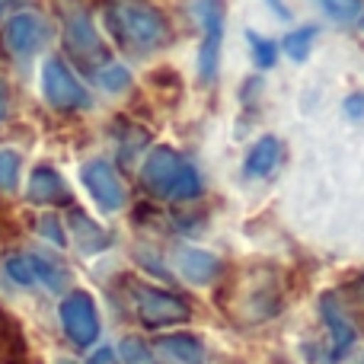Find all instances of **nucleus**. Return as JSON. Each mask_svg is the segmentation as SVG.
<instances>
[{
	"mask_svg": "<svg viewBox=\"0 0 364 364\" xmlns=\"http://www.w3.org/2000/svg\"><path fill=\"white\" fill-rule=\"evenodd\" d=\"M87 364H115V348H100L96 355H90Z\"/></svg>",
	"mask_w": 364,
	"mask_h": 364,
	"instance_id": "cd10ccee",
	"label": "nucleus"
},
{
	"mask_svg": "<svg viewBox=\"0 0 364 364\" xmlns=\"http://www.w3.org/2000/svg\"><path fill=\"white\" fill-rule=\"evenodd\" d=\"M119 355H122V361H125V364H157V361H154V355H151V348H147L144 342H138V339H125V342H122Z\"/></svg>",
	"mask_w": 364,
	"mask_h": 364,
	"instance_id": "5701e85b",
	"label": "nucleus"
},
{
	"mask_svg": "<svg viewBox=\"0 0 364 364\" xmlns=\"http://www.w3.org/2000/svg\"><path fill=\"white\" fill-rule=\"evenodd\" d=\"M320 314H323V320H326L329 333H333V352H329V361H342L348 348L355 346V326L346 320V310L336 304L333 294H326L320 301Z\"/></svg>",
	"mask_w": 364,
	"mask_h": 364,
	"instance_id": "f8f14e48",
	"label": "nucleus"
},
{
	"mask_svg": "<svg viewBox=\"0 0 364 364\" xmlns=\"http://www.w3.org/2000/svg\"><path fill=\"white\" fill-rule=\"evenodd\" d=\"M26 198L32 205H70V188L64 176L55 170V166L42 164L29 173V186H26Z\"/></svg>",
	"mask_w": 364,
	"mask_h": 364,
	"instance_id": "9b49d317",
	"label": "nucleus"
},
{
	"mask_svg": "<svg viewBox=\"0 0 364 364\" xmlns=\"http://www.w3.org/2000/svg\"><path fill=\"white\" fill-rule=\"evenodd\" d=\"M19 166H23V157L10 147H4L0 151V188L4 192H13L19 186Z\"/></svg>",
	"mask_w": 364,
	"mask_h": 364,
	"instance_id": "6ab92c4d",
	"label": "nucleus"
},
{
	"mask_svg": "<svg viewBox=\"0 0 364 364\" xmlns=\"http://www.w3.org/2000/svg\"><path fill=\"white\" fill-rule=\"evenodd\" d=\"M320 4H323V10H326L333 19H339V23H352V19H358L361 10H364L361 0H320Z\"/></svg>",
	"mask_w": 364,
	"mask_h": 364,
	"instance_id": "4be33fe9",
	"label": "nucleus"
},
{
	"mask_svg": "<svg viewBox=\"0 0 364 364\" xmlns=\"http://www.w3.org/2000/svg\"><path fill=\"white\" fill-rule=\"evenodd\" d=\"M147 144V132H141V128H132V134H125L122 138V157H134V154L141 151V147Z\"/></svg>",
	"mask_w": 364,
	"mask_h": 364,
	"instance_id": "b1692460",
	"label": "nucleus"
},
{
	"mask_svg": "<svg viewBox=\"0 0 364 364\" xmlns=\"http://www.w3.org/2000/svg\"><path fill=\"white\" fill-rule=\"evenodd\" d=\"M68 220H70V233H74V240L80 243L83 252H100V250H106V246L112 243V237H109L96 220H90L83 211H70Z\"/></svg>",
	"mask_w": 364,
	"mask_h": 364,
	"instance_id": "2eb2a0df",
	"label": "nucleus"
},
{
	"mask_svg": "<svg viewBox=\"0 0 364 364\" xmlns=\"http://www.w3.org/2000/svg\"><path fill=\"white\" fill-rule=\"evenodd\" d=\"M61 16H64V45H68V55L93 74L102 61H109L106 45L96 36L93 19H90V13L80 4L61 6Z\"/></svg>",
	"mask_w": 364,
	"mask_h": 364,
	"instance_id": "7ed1b4c3",
	"label": "nucleus"
},
{
	"mask_svg": "<svg viewBox=\"0 0 364 364\" xmlns=\"http://www.w3.org/2000/svg\"><path fill=\"white\" fill-rule=\"evenodd\" d=\"M102 19L119 48L132 55H147L170 42V23L166 16L147 0H106Z\"/></svg>",
	"mask_w": 364,
	"mask_h": 364,
	"instance_id": "f257e3e1",
	"label": "nucleus"
},
{
	"mask_svg": "<svg viewBox=\"0 0 364 364\" xmlns=\"http://www.w3.org/2000/svg\"><path fill=\"white\" fill-rule=\"evenodd\" d=\"M265 4L272 6V13H278V16H282V19H288V6H284L282 0H265Z\"/></svg>",
	"mask_w": 364,
	"mask_h": 364,
	"instance_id": "c85d7f7f",
	"label": "nucleus"
},
{
	"mask_svg": "<svg viewBox=\"0 0 364 364\" xmlns=\"http://www.w3.org/2000/svg\"><path fill=\"white\" fill-rule=\"evenodd\" d=\"M160 352L176 364H205V348L192 336H166L160 339Z\"/></svg>",
	"mask_w": 364,
	"mask_h": 364,
	"instance_id": "dca6fc26",
	"label": "nucleus"
},
{
	"mask_svg": "<svg viewBox=\"0 0 364 364\" xmlns=\"http://www.w3.org/2000/svg\"><path fill=\"white\" fill-rule=\"evenodd\" d=\"M93 80L100 83L106 93H125V90L132 87V74H128L122 64H115V61H102L100 68L93 70Z\"/></svg>",
	"mask_w": 364,
	"mask_h": 364,
	"instance_id": "f3484780",
	"label": "nucleus"
},
{
	"mask_svg": "<svg viewBox=\"0 0 364 364\" xmlns=\"http://www.w3.org/2000/svg\"><path fill=\"white\" fill-rule=\"evenodd\" d=\"M195 13L201 19V29H205V38H201V51H198V80L211 83L218 77V61H220V45H224V0H198L195 4Z\"/></svg>",
	"mask_w": 364,
	"mask_h": 364,
	"instance_id": "0eeeda50",
	"label": "nucleus"
},
{
	"mask_svg": "<svg viewBox=\"0 0 364 364\" xmlns=\"http://www.w3.org/2000/svg\"><path fill=\"white\" fill-rule=\"evenodd\" d=\"M278 157H282V144H278V138H272V134H265V138H259L256 144H252V151L246 154L243 173H246V176H250V179L269 176V173L275 170Z\"/></svg>",
	"mask_w": 364,
	"mask_h": 364,
	"instance_id": "4468645a",
	"label": "nucleus"
},
{
	"mask_svg": "<svg viewBox=\"0 0 364 364\" xmlns=\"http://www.w3.org/2000/svg\"><path fill=\"white\" fill-rule=\"evenodd\" d=\"M176 269L186 282L208 284L218 278L220 262H218V256H211V252H205V250H182L179 259H176Z\"/></svg>",
	"mask_w": 364,
	"mask_h": 364,
	"instance_id": "ddd939ff",
	"label": "nucleus"
},
{
	"mask_svg": "<svg viewBox=\"0 0 364 364\" xmlns=\"http://www.w3.org/2000/svg\"><path fill=\"white\" fill-rule=\"evenodd\" d=\"M61 326L68 339L80 348H90L100 336V314H96V301L87 291H74L61 301Z\"/></svg>",
	"mask_w": 364,
	"mask_h": 364,
	"instance_id": "6e6552de",
	"label": "nucleus"
},
{
	"mask_svg": "<svg viewBox=\"0 0 364 364\" xmlns=\"http://www.w3.org/2000/svg\"><path fill=\"white\" fill-rule=\"evenodd\" d=\"M134 294V310H138V320L144 323L147 329H160V326H173V323H186L192 316L188 304L182 297L170 294L164 288H154V284H132Z\"/></svg>",
	"mask_w": 364,
	"mask_h": 364,
	"instance_id": "20e7f679",
	"label": "nucleus"
},
{
	"mask_svg": "<svg viewBox=\"0 0 364 364\" xmlns=\"http://www.w3.org/2000/svg\"><path fill=\"white\" fill-rule=\"evenodd\" d=\"M51 38V23L42 13L19 10L13 16H6L4 23V48L10 58H32L38 48H45V42Z\"/></svg>",
	"mask_w": 364,
	"mask_h": 364,
	"instance_id": "423d86ee",
	"label": "nucleus"
},
{
	"mask_svg": "<svg viewBox=\"0 0 364 364\" xmlns=\"http://www.w3.org/2000/svg\"><path fill=\"white\" fill-rule=\"evenodd\" d=\"M246 38H250V45H252V58H256V68H262V70H269V68H275V58H278V45L272 42V38H262L259 32H246Z\"/></svg>",
	"mask_w": 364,
	"mask_h": 364,
	"instance_id": "aec40b11",
	"label": "nucleus"
},
{
	"mask_svg": "<svg viewBox=\"0 0 364 364\" xmlns=\"http://www.w3.org/2000/svg\"><path fill=\"white\" fill-rule=\"evenodd\" d=\"M346 115L348 119H361L364 115V93H352L346 100Z\"/></svg>",
	"mask_w": 364,
	"mask_h": 364,
	"instance_id": "a878e982",
	"label": "nucleus"
},
{
	"mask_svg": "<svg viewBox=\"0 0 364 364\" xmlns=\"http://www.w3.org/2000/svg\"><path fill=\"white\" fill-rule=\"evenodd\" d=\"M83 186L90 188L93 201L102 208V211H122L128 205V188L122 182L119 170H115L109 160H90L83 166Z\"/></svg>",
	"mask_w": 364,
	"mask_h": 364,
	"instance_id": "1a4fd4ad",
	"label": "nucleus"
},
{
	"mask_svg": "<svg viewBox=\"0 0 364 364\" xmlns=\"http://www.w3.org/2000/svg\"><path fill=\"white\" fill-rule=\"evenodd\" d=\"M358 364H364V355H361V358H358Z\"/></svg>",
	"mask_w": 364,
	"mask_h": 364,
	"instance_id": "7c9ffc66",
	"label": "nucleus"
},
{
	"mask_svg": "<svg viewBox=\"0 0 364 364\" xmlns=\"http://www.w3.org/2000/svg\"><path fill=\"white\" fill-rule=\"evenodd\" d=\"M198 195H201V176L192 164H186L176 188H173V201H188V198H198Z\"/></svg>",
	"mask_w": 364,
	"mask_h": 364,
	"instance_id": "412c9836",
	"label": "nucleus"
},
{
	"mask_svg": "<svg viewBox=\"0 0 364 364\" xmlns=\"http://www.w3.org/2000/svg\"><path fill=\"white\" fill-rule=\"evenodd\" d=\"M16 4H23V0H0V23H4V19H6V13H10Z\"/></svg>",
	"mask_w": 364,
	"mask_h": 364,
	"instance_id": "c756f323",
	"label": "nucleus"
},
{
	"mask_svg": "<svg viewBox=\"0 0 364 364\" xmlns=\"http://www.w3.org/2000/svg\"><path fill=\"white\" fill-rule=\"evenodd\" d=\"M186 170V160L173 147H154L141 166V182L151 188L157 198H173V188Z\"/></svg>",
	"mask_w": 364,
	"mask_h": 364,
	"instance_id": "9d476101",
	"label": "nucleus"
},
{
	"mask_svg": "<svg viewBox=\"0 0 364 364\" xmlns=\"http://www.w3.org/2000/svg\"><path fill=\"white\" fill-rule=\"evenodd\" d=\"M42 96L48 106L61 109V112H74V109H90V93L77 74L64 64V58H48L42 64Z\"/></svg>",
	"mask_w": 364,
	"mask_h": 364,
	"instance_id": "39448f33",
	"label": "nucleus"
},
{
	"mask_svg": "<svg viewBox=\"0 0 364 364\" xmlns=\"http://www.w3.org/2000/svg\"><path fill=\"white\" fill-rule=\"evenodd\" d=\"M316 36H320V26H301V29H294V32L284 36V51H288L294 61H307Z\"/></svg>",
	"mask_w": 364,
	"mask_h": 364,
	"instance_id": "a211bd4d",
	"label": "nucleus"
},
{
	"mask_svg": "<svg viewBox=\"0 0 364 364\" xmlns=\"http://www.w3.org/2000/svg\"><path fill=\"white\" fill-rule=\"evenodd\" d=\"M224 310L237 323H262L282 307V291L269 269H250L220 294Z\"/></svg>",
	"mask_w": 364,
	"mask_h": 364,
	"instance_id": "f03ea898",
	"label": "nucleus"
},
{
	"mask_svg": "<svg viewBox=\"0 0 364 364\" xmlns=\"http://www.w3.org/2000/svg\"><path fill=\"white\" fill-rule=\"evenodd\" d=\"M10 115V83L0 77V122Z\"/></svg>",
	"mask_w": 364,
	"mask_h": 364,
	"instance_id": "bb28decb",
	"label": "nucleus"
},
{
	"mask_svg": "<svg viewBox=\"0 0 364 364\" xmlns=\"http://www.w3.org/2000/svg\"><path fill=\"white\" fill-rule=\"evenodd\" d=\"M58 227H61V224H58V218H51V214H45V218L38 220V230H42L45 237L55 240L58 246H64V230H58Z\"/></svg>",
	"mask_w": 364,
	"mask_h": 364,
	"instance_id": "393cba45",
	"label": "nucleus"
}]
</instances>
